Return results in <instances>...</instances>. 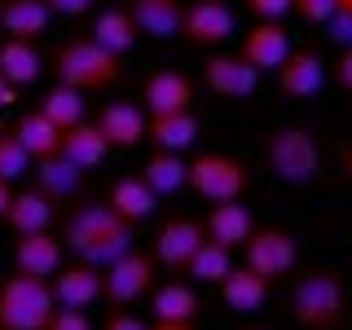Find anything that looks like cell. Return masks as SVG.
<instances>
[{"mask_svg": "<svg viewBox=\"0 0 352 330\" xmlns=\"http://www.w3.org/2000/svg\"><path fill=\"white\" fill-rule=\"evenodd\" d=\"M53 80L66 88H80V93H97V88H115L124 80V66H119V53H110L106 44H97L93 36H75L62 40L49 58Z\"/></svg>", "mask_w": 352, "mask_h": 330, "instance_id": "2", "label": "cell"}, {"mask_svg": "<svg viewBox=\"0 0 352 330\" xmlns=\"http://www.w3.org/2000/svg\"><path fill=\"white\" fill-rule=\"evenodd\" d=\"M203 84L212 88L216 97H225V102H247L260 88V71L242 58V53H212V58L203 62Z\"/></svg>", "mask_w": 352, "mask_h": 330, "instance_id": "11", "label": "cell"}, {"mask_svg": "<svg viewBox=\"0 0 352 330\" xmlns=\"http://www.w3.org/2000/svg\"><path fill=\"white\" fill-rule=\"evenodd\" d=\"M53 295H58V304L66 308H93L102 300V269L97 264H62L58 273H53Z\"/></svg>", "mask_w": 352, "mask_h": 330, "instance_id": "17", "label": "cell"}, {"mask_svg": "<svg viewBox=\"0 0 352 330\" xmlns=\"http://www.w3.org/2000/svg\"><path fill=\"white\" fill-rule=\"evenodd\" d=\"M269 278H260L256 269H247V264H234V269L220 278V300H225L229 313H256V308H264V300H269Z\"/></svg>", "mask_w": 352, "mask_h": 330, "instance_id": "19", "label": "cell"}, {"mask_svg": "<svg viewBox=\"0 0 352 330\" xmlns=\"http://www.w3.org/2000/svg\"><path fill=\"white\" fill-rule=\"evenodd\" d=\"M106 203L115 207L124 220H132V225H141V220H150L154 212H159V194H154L141 176H119V181L110 185Z\"/></svg>", "mask_w": 352, "mask_h": 330, "instance_id": "26", "label": "cell"}, {"mask_svg": "<svg viewBox=\"0 0 352 330\" xmlns=\"http://www.w3.org/2000/svg\"><path fill=\"white\" fill-rule=\"evenodd\" d=\"M106 330H150V326L141 322L137 313H124V308H119V313H110V317H106Z\"/></svg>", "mask_w": 352, "mask_h": 330, "instance_id": "41", "label": "cell"}, {"mask_svg": "<svg viewBox=\"0 0 352 330\" xmlns=\"http://www.w3.org/2000/svg\"><path fill=\"white\" fill-rule=\"evenodd\" d=\"M150 330H198L194 322H154Z\"/></svg>", "mask_w": 352, "mask_h": 330, "instance_id": "45", "label": "cell"}, {"mask_svg": "<svg viewBox=\"0 0 352 330\" xmlns=\"http://www.w3.org/2000/svg\"><path fill=\"white\" fill-rule=\"evenodd\" d=\"M291 14L300 22H308V27H326V22L335 18V0H295Z\"/></svg>", "mask_w": 352, "mask_h": 330, "instance_id": "35", "label": "cell"}, {"mask_svg": "<svg viewBox=\"0 0 352 330\" xmlns=\"http://www.w3.org/2000/svg\"><path fill=\"white\" fill-rule=\"evenodd\" d=\"M203 229H207V238H212V242H220V247L242 251V247H247V238L256 234V220H251V207L242 203V198H229V203H216L212 212H207Z\"/></svg>", "mask_w": 352, "mask_h": 330, "instance_id": "15", "label": "cell"}, {"mask_svg": "<svg viewBox=\"0 0 352 330\" xmlns=\"http://www.w3.org/2000/svg\"><path fill=\"white\" fill-rule=\"evenodd\" d=\"M330 75H335V84L344 88V93H352V44H344V49H339V58H335V66H330Z\"/></svg>", "mask_w": 352, "mask_h": 330, "instance_id": "39", "label": "cell"}, {"mask_svg": "<svg viewBox=\"0 0 352 330\" xmlns=\"http://www.w3.org/2000/svg\"><path fill=\"white\" fill-rule=\"evenodd\" d=\"M291 5H295V0H247V9L256 18H278V22L291 14Z\"/></svg>", "mask_w": 352, "mask_h": 330, "instance_id": "38", "label": "cell"}, {"mask_svg": "<svg viewBox=\"0 0 352 330\" xmlns=\"http://www.w3.org/2000/svg\"><path fill=\"white\" fill-rule=\"evenodd\" d=\"M291 49H295L291 31H286L278 18H256V27H247V36H242V44H238V53L256 66L260 75L264 71H278Z\"/></svg>", "mask_w": 352, "mask_h": 330, "instance_id": "13", "label": "cell"}, {"mask_svg": "<svg viewBox=\"0 0 352 330\" xmlns=\"http://www.w3.org/2000/svg\"><path fill=\"white\" fill-rule=\"evenodd\" d=\"M31 154H27V146L14 137V132H0V176L5 181H18V176H27V168H31Z\"/></svg>", "mask_w": 352, "mask_h": 330, "instance_id": "34", "label": "cell"}, {"mask_svg": "<svg viewBox=\"0 0 352 330\" xmlns=\"http://www.w3.org/2000/svg\"><path fill=\"white\" fill-rule=\"evenodd\" d=\"M278 88H282V97H291V102H308V97H317L326 88V62H322V53L317 49H291L286 53V62L278 66Z\"/></svg>", "mask_w": 352, "mask_h": 330, "instance_id": "12", "label": "cell"}, {"mask_svg": "<svg viewBox=\"0 0 352 330\" xmlns=\"http://www.w3.org/2000/svg\"><path fill=\"white\" fill-rule=\"evenodd\" d=\"M141 181H146L159 198L163 194H176V190L190 185V163H185L181 154H172V150H154L150 159H146V168H141Z\"/></svg>", "mask_w": 352, "mask_h": 330, "instance_id": "30", "label": "cell"}, {"mask_svg": "<svg viewBox=\"0 0 352 330\" xmlns=\"http://www.w3.org/2000/svg\"><path fill=\"white\" fill-rule=\"evenodd\" d=\"M0 132H5V124H0Z\"/></svg>", "mask_w": 352, "mask_h": 330, "instance_id": "47", "label": "cell"}, {"mask_svg": "<svg viewBox=\"0 0 352 330\" xmlns=\"http://www.w3.org/2000/svg\"><path fill=\"white\" fill-rule=\"evenodd\" d=\"M84 185V168H75L66 154H49V159H36V190H44L53 203H66L75 198Z\"/></svg>", "mask_w": 352, "mask_h": 330, "instance_id": "25", "label": "cell"}, {"mask_svg": "<svg viewBox=\"0 0 352 330\" xmlns=\"http://www.w3.org/2000/svg\"><path fill=\"white\" fill-rule=\"evenodd\" d=\"M53 216H58V203L44 190H18L9 212H5V225L14 234H40V229L53 225Z\"/></svg>", "mask_w": 352, "mask_h": 330, "instance_id": "22", "label": "cell"}, {"mask_svg": "<svg viewBox=\"0 0 352 330\" xmlns=\"http://www.w3.org/2000/svg\"><path fill=\"white\" fill-rule=\"evenodd\" d=\"M242 264H247V269H256L260 278L278 282V278H286V273L300 264V242H295L291 229L256 225V234H251L247 247H242Z\"/></svg>", "mask_w": 352, "mask_h": 330, "instance_id": "7", "label": "cell"}, {"mask_svg": "<svg viewBox=\"0 0 352 330\" xmlns=\"http://www.w3.org/2000/svg\"><path fill=\"white\" fill-rule=\"evenodd\" d=\"M14 102H18V84H9L5 75H0V110H9Z\"/></svg>", "mask_w": 352, "mask_h": 330, "instance_id": "43", "label": "cell"}, {"mask_svg": "<svg viewBox=\"0 0 352 330\" xmlns=\"http://www.w3.org/2000/svg\"><path fill=\"white\" fill-rule=\"evenodd\" d=\"M58 308L49 278H31V273L14 269L0 282V330H44Z\"/></svg>", "mask_w": 352, "mask_h": 330, "instance_id": "4", "label": "cell"}, {"mask_svg": "<svg viewBox=\"0 0 352 330\" xmlns=\"http://www.w3.org/2000/svg\"><path fill=\"white\" fill-rule=\"evenodd\" d=\"M40 110L58 128H71V124H80V119H84V93H80V88L58 84V88H49V93L40 97Z\"/></svg>", "mask_w": 352, "mask_h": 330, "instance_id": "33", "label": "cell"}, {"mask_svg": "<svg viewBox=\"0 0 352 330\" xmlns=\"http://www.w3.org/2000/svg\"><path fill=\"white\" fill-rule=\"evenodd\" d=\"M229 269H234V251L207 238L203 247L194 251V260L185 264V278H194V282H207V286H220V278H225Z\"/></svg>", "mask_w": 352, "mask_h": 330, "instance_id": "32", "label": "cell"}, {"mask_svg": "<svg viewBox=\"0 0 352 330\" xmlns=\"http://www.w3.org/2000/svg\"><path fill=\"white\" fill-rule=\"evenodd\" d=\"M9 203H14V190H9V181H5V176H0V220H5Z\"/></svg>", "mask_w": 352, "mask_h": 330, "instance_id": "44", "label": "cell"}, {"mask_svg": "<svg viewBox=\"0 0 352 330\" xmlns=\"http://www.w3.org/2000/svg\"><path fill=\"white\" fill-rule=\"evenodd\" d=\"M44 330H97V326H93V317H88V308H66V304H58Z\"/></svg>", "mask_w": 352, "mask_h": 330, "instance_id": "36", "label": "cell"}, {"mask_svg": "<svg viewBox=\"0 0 352 330\" xmlns=\"http://www.w3.org/2000/svg\"><path fill=\"white\" fill-rule=\"evenodd\" d=\"M264 163H269V172L278 176V181L308 185V181H317V172H322V141L300 124L273 128L269 137H264Z\"/></svg>", "mask_w": 352, "mask_h": 330, "instance_id": "5", "label": "cell"}, {"mask_svg": "<svg viewBox=\"0 0 352 330\" xmlns=\"http://www.w3.org/2000/svg\"><path fill=\"white\" fill-rule=\"evenodd\" d=\"M44 5L53 9V14H62V18H80L93 9V0H44Z\"/></svg>", "mask_w": 352, "mask_h": 330, "instance_id": "40", "label": "cell"}, {"mask_svg": "<svg viewBox=\"0 0 352 330\" xmlns=\"http://www.w3.org/2000/svg\"><path fill=\"white\" fill-rule=\"evenodd\" d=\"M326 36L344 49V44H352V0H335V18L326 22Z\"/></svg>", "mask_w": 352, "mask_h": 330, "instance_id": "37", "label": "cell"}, {"mask_svg": "<svg viewBox=\"0 0 352 330\" xmlns=\"http://www.w3.org/2000/svg\"><path fill=\"white\" fill-rule=\"evenodd\" d=\"M207 242V229H203V220H194V216H172V220H163L159 225V234H154V264H163V269H172V273H185V264L194 260V251Z\"/></svg>", "mask_w": 352, "mask_h": 330, "instance_id": "10", "label": "cell"}, {"mask_svg": "<svg viewBox=\"0 0 352 330\" xmlns=\"http://www.w3.org/2000/svg\"><path fill=\"white\" fill-rule=\"evenodd\" d=\"M154 322H198V295L190 282H163L150 291Z\"/></svg>", "mask_w": 352, "mask_h": 330, "instance_id": "28", "label": "cell"}, {"mask_svg": "<svg viewBox=\"0 0 352 330\" xmlns=\"http://www.w3.org/2000/svg\"><path fill=\"white\" fill-rule=\"evenodd\" d=\"M0 5H5V0H0Z\"/></svg>", "mask_w": 352, "mask_h": 330, "instance_id": "48", "label": "cell"}, {"mask_svg": "<svg viewBox=\"0 0 352 330\" xmlns=\"http://www.w3.org/2000/svg\"><path fill=\"white\" fill-rule=\"evenodd\" d=\"M62 154L75 163V168L93 172V168H102V163H106V154H110V141L102 137V128H97V124H88V119H80V124H71V128L62 132Z\"/></svg>", "mask_w": 352, "mask_h": 330, "instance_id": "24", "label": "cell"}, {"mask_svg": "<svg viewBox=\"0 0 352 330\" xmlns=\"http://www.w3.org/2000/svg\"><path fill=\"white\" fill-rule=\"evenodd\" d=\"M238 18L229 9V0H194L185 5V18H181V40L194 44V49H216L234 36Z\"/></svg>", "mask_w": 352, "mask_h": 330, "instance_id": "9", "label": "cell"}, {"mask_svg": "<svg viewBox=\"0 0 352 330\" xmlns=\"http://www.w3.org/2000/svg\"><path fill=\"white\" fill-rule=\"evenodd\" d=\"M137 22H132V14H128V5L124 9H102V14L93 18V40L97 44H106L110 53H132V44H137Z\"/></svg>", "mask_w": 352, "mask_h": 330, "instance_id": "31", "label": "cell"}, {"mask_svg": "<svg viewBox=\"0 0 352 330\" xmlns=\"http://www.w3.org/2000/svg\"><path fill=\"white\" fill-rule=\"evenodd\" d=\"M97 128H102V137L110 141V150H137L141 141H146V115H141V106H132V102L102 106Z\"/></svg>", "mask_w": 352, "mask_h": 330, "instance_id": "18", "label": "cell"}, {"mask_svg": "<svg viewBox=\"0 0 352 330\" xmlns=\"http://www.w3.org/2000/svg\"><path fill=\"white\" fill-rule=\"evenodd\" d=\"M62 132H66V128H58V124H53V119L36 106V110H27V115L18 119L14 137L27 146L31 159H49V154H62Z\"/></svg>", "mask_w": 352, "mask_h": 330, "instance_id": "29", "label": "cell"}, {"mask_svg": "<svg viewBox=\"0 0 352 330\" xmlns=\"http://www.w3.org/2000/svg\"><path fill=\"white\" fill-rule=\"evenodd\" d=\"M146 115H172V110H194V80L185 71H154L141 88Z\"/></svg>", "mask_w": 352, "mask_h": 330, "instance_id": "14", "label": "cell"}, {"mask_svg": "<svg viewBox=\"0 0 352 330\" xmlns=\"http://www.w3.org/2000/svg\"><path fill=\"white\" fill-rule=\"evenodd\" d=\"M335 159H339V172H344V181L352 185V141H344V146L335 150Z\"/></svg>", "mask_w": 352, "mask_h": 330, "instance_id": "42", "label": "cell"}, {"mask_svg": "<svg viewBox=\"0 0 352 330\" xmlns=\"http://www.w3.org/2000/svg\"><path fill=\"white\" fill-rule=\"evenodd\" d=\"M62 251H66V242L53 238L49 229H40V234H18V242H14V269L31 273V278H53V273L62 269Z\"/></svg>", "mask_w": 352, "mask_h": 330, "instance_id": "16", "label": "cell"}, {"mask_svg": "<svg viewBox=\"0 0 352 330\" xmlns=\"http://www.w3.org/2000/svg\"><path fill=\"white\" fill-rule=\"evenodd\" d=\"M238 330H269V326H256V322H247V326H238Z\"/></svg>", "mask_w": 352, "mask_h": 330, "instance_id": "46", "label": "cell"}, {"mask_svg": "<svg viewBox=\"0 0 352 330\" xmlns=\"http://www.w3.org/2000/svg\"><path fill=\"white\" fill-rule=\"evenodd\" d=\"M128 14H132V22H137L141 36L172 40V36H181L185 5H181V0H128Z\"/></svg>", "mask_w": 352, "mask_h": 330, "instance_id": "21", "label": "cell"}, {"mask_svg": "<svg viewBox=\"0 0 352 330\" xmlns=\"http://www.w3.org/2000/svg\"><path fill=\"white\" fill-rule=\"evenodd\" d=\"M344 278L335 269H308L291 286V317L300 330H339L344 326Z\"/></svg>", "mask_w": 352, "mask_h": 330, "instance_id": "3", "label": "cell"}, {"mask_svg": "<svg viewBox=\"0 0 352 330\" xmlns=\"http://www.w3.org/2000/svg\"><path fill=\"white\" fill-rule=\"evenodd\" d=\"M62 242L71 247L75 260L106 269L110 260H119L124 251L137 247V225H132V220H124L110 203H84L80 212L66 220Z\"/></svg>", "mask_w": 352, "mask_h": 330, "instance_id": "1", "label": "cell"}, {"mask_svg": "<svg viewBox=\"0 0 352 330\" xmlns=\"http://www.w3.org/2000/svg\"><path fill=\"white\" fill-rule=\"evenodd\" d=\"M251 185V172L242 168L234 154H198L190 163V190L198 198H207V203H229V198H242Z\"/></svg>", "mask_w": 352, "mask_h": 330, "instance_id": "6", "label": "cell"}, {"mask_svg": "<svg viewBox=\"0 0 352 330\" xmlns=\"http://www.w3.org/2000/svg\"><path fill=\"white\" fill-rule=\"evenodd\" d=\"M154 256H146V251H124L119 260H110L106 269H102V295L115 308H128V304H137L141 295H150L154 291Z\"/></svg>", "mask_w": 352, "mask_h": 330, "instance_id": "8", "label": "cell"}, {"mask_svg": "<svg viewBox=\"0 0 352 330\" xmlns=\"http://www.w3.org/2000/svg\"><path fill=\"white\" fill-rule=\"evenodd\" d=\"M44 66H49V62L40 58L36 40H14V36H9L5 44H0V75H5L9 84H18V88L36 84L44 75Z\"/></svg>", "mask_w": 352, "mask_h": 330, "instance_id": "27", "label": "cell"}, {"mask_svg": "<svg viewBox=\"0 0 352 330\" xmlns=\"http://www.w3.org/2000/svg\"><path fill=\"white\" fill-rule=\"evenodd\" d=\"M53 22V9L44 0H5L0 5V31L14 40H40Z\"/></svg>", "mask_w": 352, "mask_h": 330, "instance_id": "23", "label": "cell"}, {"mask_svg": "<svg viewBox=\"0 0 352 330\" xmlns=\"http://www.w3.org/2000/svg\"><path fill=\"white\" fill-rule=\"evenodd\" d=\"M146 141L154 150L185 154L198 141V115L194 110H172V115H146Z\"/></svg>", "mask_w": 352, "mask_h": 330, "instance_id": "20", "label": "cell"}]
</instances>
